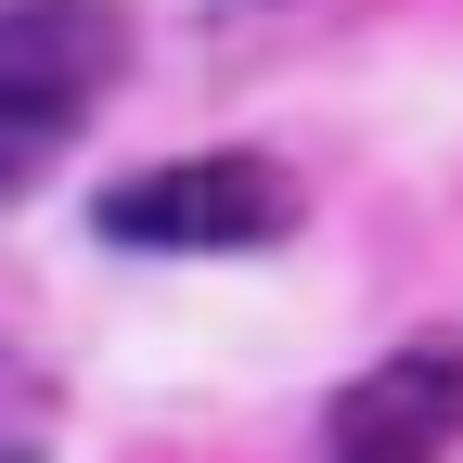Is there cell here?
I'll list each match as a JSON object with an SVG mask.
<instances>
[{
  "label": "cell",
  "mask_w": 463,
  "mask_h": 463,
  "mask_svg": "<svg viewBox=\"0 0 463 463\" xmlns=\"http://www.w3.org/2000/svg\"><path fill=\"white\" fill-rule=\"evenodd\" d=\"M103 245H155V258H232V245H283L297 232V167L270 155H181V167H129L103 181Z\"/></svg>",
  "instance_id": "7a4b0ae2"
},
{
  "label": "cell",
  "mask_w": 463,
  "mask_h": 463,
  "mask_svg": "<svg viewBox=\"0 0 463 463\" xmlns=\"http://www.w3.org/2000/svg\"><path fill=\"white\" fill-rule=\"evenodd\" d=\"M129 65L116 0H0V181L52 167Z\"/></svg>",
  "instance_id": "6da1fadb"
},
{
  "label": "cell",
  "mask_w": 463,
  "mask_h": 463,
  "mask_svg": "<svg viewBox=\"0 0 463 463\" xmlns=\"http://www.w3.org/2000/svg\"><path fill=\"white\" fill-rule=\"evenodd\" d=\"M450 438H463V347L412 335V347H386V361L335 399L322 463H438Z\"/></svg>",
  "instance_id": "3957f363"
}]
</instances>
